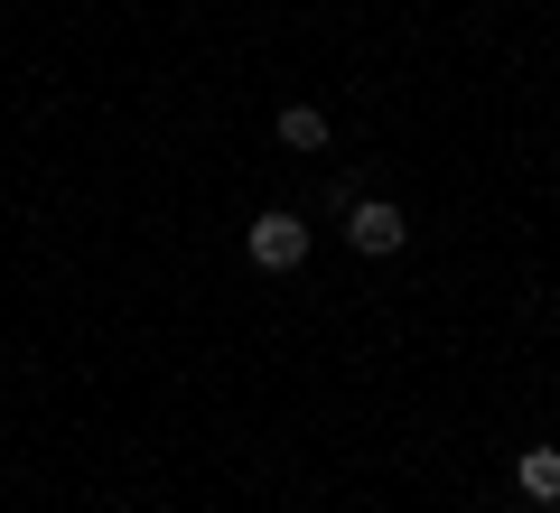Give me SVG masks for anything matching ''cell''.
I'll return each instance as SVG.
<instances>
[{"mask_svg": "<svg viewBox=\"0 0 560 513\" xmlns=\"http://www.w3.org/2000/svg\"><path fill=\"white\" fill-rule=\"evenodd\" d=\"M514 486L533 494V504H560V448H523V467H514Z\"/></svg>", "mask_w": 560, "mask_h": 513, "instance_id": "cell-3", "label": "cell"}, {"mask_svg": "<svg viewBox=\"0 0 560 513\" xmlns=\"http://www.w3.org/2000/svg\"><path fill=\"white\" fill-rule=\"evenodd\" d=\"M243 253H253L261 271H300V261H308V224H300V215H280V206H271V215H253Z\"/></svg>", "mask_w": 560, "mask_h": 513, "instance_id": "cell-2", "label": "cell"}, {"mask_svg": "<svg viewBox=\"0 0 560 513\" xmlns=\"http://www.w3.org/2000/svg\"><path fill=\"white\" fill-rule=\"evenodd\" d=\"M280 140L290 150H327V113L318 103H280Z\"/></svg>", "mask_w": 560, "mask_h": 513, "instance_id": "cell-4", "label": "cell"}, {"mask_svg": "<svg viewBox=\"0 0 560 513\" xmlns=\"http://www.w3.org/2000/svg\"><path fill=\"white\" fill-rule=\"evenodd\" d=\"M346 243H355V253H401V243H411V215H401L393 197H346Z\"/></svg>", "mask_w": 560, "mask_h": 513, "instance_id": "cell-1", "label": "cell"}]
</instances>
